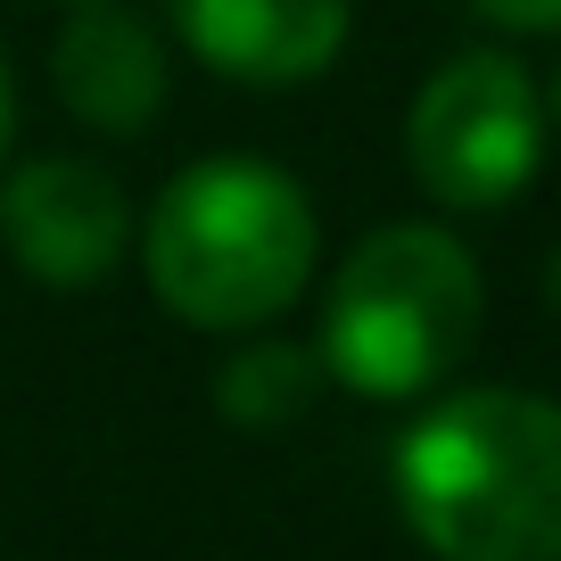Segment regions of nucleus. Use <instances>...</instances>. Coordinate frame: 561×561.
I'll use <instances>...</instances> for the list:
<instances>
[{"instance_id": "9b49d317", "label": "nucleus", "mask_w": 561, "mask_h": 561, "mask_svg": "<svg viewBox=\"0 0 561 561\" xmlns=\"http://www.w3.org/2000/svg\"><path fill=\"white\" fill-rule=\"evenodd\" d=\"M545 289H553V306H561V256H553V273H545Z\"/></svg>"}, {"instance_id": "6e6552de", "label": "nucleus", "mask_w": 561, "mask_h": 561, "mask_svg": "<svg viewBox=\"0 0 561 561\" xmlns=\"http://www.w3.org/2000/svg\"><path fill=\"white\" fill-rule=\"evenodd\" d=\"M322 388V364L306 347H248L240 364L215 380V404H224V421H240V430H280V421H298L306 404H314Z\"/></svg>"}, {"instance_id": "f03ea898", "label": "nucleus", "mask_w": 561, "mask_h": 561, "mask_svg": "<svg viewBox=\"0 0 561 561\" xmlns=\"http://www.w3.org/2000/svg\"><path fill=\"white\" fill-rule=\"evenodd\" d=\"M314 273V207L264 158H207L149 207V289L198 331L273 322Z\"/></svg>"}, {"instance_id": "9d476101", "label": "nucleus", "mask_w": 561, "mask_h": 561, "mask_svg": "<svg viewBox=\"0 0 561 561\" xmlns=\"http://www.w3.org/2000/svg\"><path fill=\"white\" fill-rule=\"evenodd\" d=\"M9 124H18V100H9V67H0V149H9Z\"/></svg>"}, {"instance_id": "0eeeda50", "label": "nucleus", "mask_w": 561, "mask_h": 561, "mask_svg": "<svg viewBox=\"0 0 561 561\" xmlns=\"http://www.w3.org/2000/svg\"><path fill=\"white\" fill-rule=\"evenodd\" d=\"M58 100L75 107L83 124H100V133H140V124L158 116L165 100V50L158 34L133 18V9H83V18L58 34Z\"/></svg>"}, {"instance_id": "39448f33", "label": "nucleus", "mask_w": 561, "mask_h": 561, "mask_svg": "<svg viewBox=\"0 0 561 561\" xmlns=\"http://www.w3.org/2000/svg\"><path fill=\"white\" fill-rule=\"evenodd\" d=\"M0 240L34 280L83 289L124 256V191L83 158H42L0 191Z\"/></svg>"}, {"instance_id": "423d86ee", "label": "nucleus", "mask_w": 561, "mask_h": 561, "mask_svg": "<svg viewBox=\"0 0 561 561\" xmlns=\"http://www.w3.org/2000/svg\"><path fill=\"white\" fill-rule=\"evenodd\" d=\"M174 34L231 83H306L347 50V0H174Z\"/></svg>"}, {"instance_id": "7ed1b4c3", "label": "nucleus", "mask_w": 561, "mask_h": 561, "mask_svg": "<svg viewBox=\"0 0 561 561\" xmlns=\"http://www.w3.org/2000/svg\"><path fill=\"white\" fill-rule=\"evenodd\" d=\"M479 339V264L430 224H388L347 256L322 314V371L355 397H421Z\"/></svg>"}, {"instance_id": "f257e3e1", "label": "nucleus", "mask_w": 561, "mask_h": 561, "mask_svg": "<svg viewBox=\"0 0 561 561\" xmlns=\"http://www.w3.org/2000/svg\"><path fill=\"white\" fill-rule=\"evenodd\" d=\"M397 504L438 561H561V404L446 397L397 446Z\"/></svg>"}, {"instance_id": "20e7f679", "label": "nucleus", "mask_w": 561, "mask_h": 561, "mask_svg": "<svg viewBox=\"0 0 561 561\" xmlns=\"http://www.w3.org/2000/svg\"><path fill=\"white\" fill-rule=\"evenodd\" d=\"M545 158V116L520 58L462 50L413 100V174L446 207H504Z\"/></svg>"}, {"instance_id": "1a4fd4ad", "label": "nucleus", "mask_w": 561, "mask_h": 561, "mask_svg": "<svg viewBox=\"0 0 561 561\" xmlns=\"http://www.w3.org/2000/svg\"><path fill=\"white\" fill-rule=\"evenodd\" d=\"M495 25H520V34H561V0H479Z\"/></svg>"}]
</instances>
